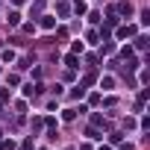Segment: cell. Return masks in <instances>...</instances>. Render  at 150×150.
<instances>
[{"label":"cell","instance_id":"6da1fadb","mask_svg":"<svg viewBox=\"0 0 150 150\" xmlns=\"http://www.w3.org/2000/svg\"><path fill=\"white\" fill-rule=\"evenodd\" d=\"M41 27H44V30H53V27H56V21H53L50 15H44V18H41Z\"/></svg>","mask_w":150,"mask_h":150},{"label":"cell","instance_id":"7a4b0ae2","mask_svg":"<svg viewBox=\"0 0 150 150\" xmlns=\"http://www.w3.org/2000/svg\"><path fill=\"white\" fill-rule=\"evenodd\" d=\"M132 33H135V27H121V30H118L121 38H127V35H132Z\"/></svg>","mask_w":150,"mask_h":150},{"label":"cell","instance_id":"3957f363","mask_svg":"<svg viewBox=\"0 0 150 150\" xmlns=\"http://www.w3.org/2000/svg\"><path fill=\"white\" fill-rule=\"evenodd\" d=\"M118 12H121V15H129V12H132V6H129V3H121V6H118Z\"/></svg>","mask_w":150,"mask_h":150},{"label":"cell","instance_id":"277c9868","mask_svg":"<svg viewBox=\"0 0 150 150\" xmlns=\"http://www.w3.org/2000/svg\"><path fill=\"white\" fill-rule=\"evenodd\" d=\"M135 47H138V50H144V47H147V35H141V38H135Z\"/></svg>","mask_w":150,"mask_h":150},{"label":"cell","instance_id":"5b68a950","mask_svg":"<svg viewBox=\"0 0 150 150\" xmlns=\"http://www.w3.org/2000/svg\"><path fill=\"white\" fill-rule=\"evenodd\" d=\"M100 150H112V147H100Z\"/></svg>","mask_w":150,"mask_h":150}]
</instances>
